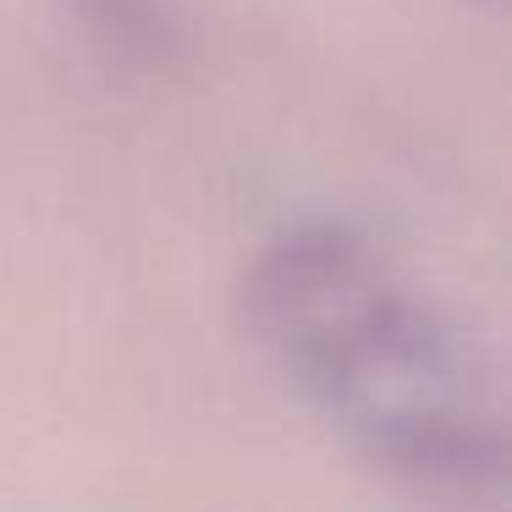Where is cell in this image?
Listing matches in <instances>:
<instances>
[{
  "mask_svg": "<svg viewBox=\"0 0 512 512\" xmlns=\"http://www.w3.org/2000/svg\"><path fill=\"white\" fill-rule=\"evenodd\" d=\"M243 325L281 386L413 496L485 501L507 468L490 364L369 237L314 221L259 248Z\"/></svg>",
  "mask_w": 512,
  "mask_h": 512,
  "instance_id": "1",
  "label": "cell"
},
{
  "mask_svg": "<svg viewBox=\"0 0 512 512\" xmlns=\"http://www.w3.org/2000/svg\"><path fill=\"white\" fill-rule=\"evenodd\" d=\"M78 6L116 50H127V56H155L160 39H166V23H160L155 0H78Z\"/></svg>",
  "mask_w": 512,
  "mask_h": 512,
  "instance_id": "2",
  "label": "cell"
}]
</instances>
